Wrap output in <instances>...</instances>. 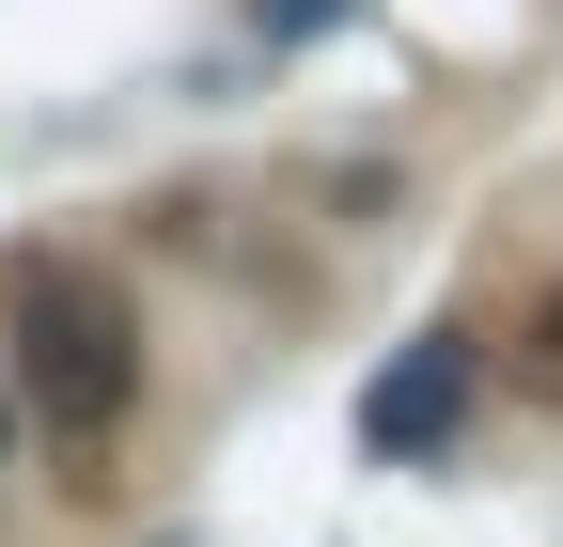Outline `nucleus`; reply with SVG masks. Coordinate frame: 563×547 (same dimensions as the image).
Here are the masks:
<instances>
[{
	"label": "nucleus",
	"instance_id": "f257e3e1",
	"mask_svg": "<svg viewBox=\"0 0 563 547\" xmlns=\"http://www.w3.org/2000/svg\"><path fill=\"white\" fill-rule=\"evenodd\" d=\"M16 391L47 406V438H110V423H125V391H141L125 313L79 298V282H32V298H16Z\"/></svg>",
	"mask_w": 563,
	"mask_h": 547
},
{
	"label": "nucleus",
	"instance_id": "f03ea898",
	"mask_svg": "<svg viewBox=\"0 0 563 547\" xmlns=\"http://www.w3.org/2000/svg\"><path fill=\"white\" fill-rule=\"evenodd\" d=\"M454 423H470V345H454V328H422V345H407V360L361 391V438L407 469V454H439Z\"/></svg>",
	"mask_w": 563,
	"mask_h": 547
},
{
	"label": "nucleus",
	"instance_id": "7ed1b4c3",
	"mask_svg": "<svg viewBox=\"0 0 563 547\" xmlns=\"http://www.w3.org/2000/svg\"><path fill=\"white\" fill-rule=\"evenodd\" d=\"M0 454H16V406H0Z\"/></svg>",
	"mask_w": 563,
	"mask_h": 547
}]
</instances>
